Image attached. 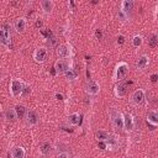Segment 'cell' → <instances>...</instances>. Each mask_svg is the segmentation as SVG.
Returning <instances> with one entry per match:
<instances>
[{
    "mask_svg": "<svg viewBox=\"0 0 158 158\" xmlns=\"http://www.w3.org/2000/svg\"><path fill=\"white\" fill-rule=\"evenodd\" d=\"M25 88V83L19 79V78H12L10 80V85H9V90L12 98H20L22 96V91Z\"/></svg>",
    "mask_w": 158,
    "mask_h": 158,
    "instance_id": "obj_1",
    "label": "cell"
},
{
    "mask_svg": "<svg viewBox=\"0 0 158 158\" xmlns=\"http://www.w3.org/2000/svg\"><path fill=\"white\" fill-rule=\"evenodd\" d=\"M128 70H130V67L126 62H118L115 67V72H114V79L116 81H122L127 74H128Z\"/></svg>",
    "mask_w": 158,
    "mask_h": 158,
    "instance_id": "obj_2",
    "label": "cell"
},
{
    "mask_svg": "<svg viewBox=\"0 0 158 158\" xmlns=\"http://www.w3.org/2000/svg\"><path fill=\"white\" fill-rule=\"evenodd\" d=\"M0 43L2 46H5L6 48H9L11 46V33H10V28L7 27L6 23L0 26Z\"/></svg>",
    "mask_w": 158,
    "mask_h": 158,
    "instance_id": "obj_3",
    "label": "cell"
},
{
    "mask_svg": "<svg viewBox=\"0 0 158 158\" xmlns=\"http://www.w3.org/2000/svg\"><path fill=\"white\" fill-rule=\"evenodd\" d=\"M56 53L58 56V58L60 59H68L73 56V49H72V46L68 44V43H63V44H59L56 49Z\"/></svg>",
    "mask_w": 158,
    "mask_h": 158,
    "instance_id": "obj_4",
    "label": "cell"
},
{
    "mask_svg": "<svg viewBox=\"0 0 158 158\" xmlns=\"http://www.w3.org/2000/svg\"><path fill=\"white\" fill-rule=\"evenodd\" d=\"M70 67V63H69V59H60L58 58L56 62H54V65H53V69H54V73L57 75H63Z\"/></svg>",
    "mask_w": 158,
    "mask_h": 158,
    "instance_id": "obj_5",
    "label": "cell"
},
{
    "mask_svg": "<svg viewBox=\"0 0 158 158\" xmlns=\"http://www.w3.org/2000/svg\"><path fill=\"white\" fill-rule=\"evenodd\" d=\"M146 100V91L143 89H137L131 94V102L135 106H141Z\"/></svg>",
    "mask_w": 158,
    "mask_h": 158,
    "instance_id": "obj_6",
    "label": "cell"
},
{
    "mask_svg": "<svg viewBox=\"0 0 158 158\" xmlns=\"http://www.w3.org/2000/svg\"><path fill=\"white\" fill-rule=\"evenodd\" d=\"M23 118L28 126H36L40 121V115L37 114V111H35L32 109H27Z\"/></svg>",
    "mask_w": 158,
    "mask_h": 158,
    "instance_id": "obj_7",
    "label": "cell"
},
{
    "mask_svg": "<svg viewBox=\"0 0 158 158\" xmlns=\"http://www.w3.org/2000/svg\"><path fill=\"white\" fill-rule=\"evenodd\" d=\"M47 54H48V53H47V49H46L44 47H40V48H36V49H35V52H33V54H32V58H33V60H35L36 63L42 64V63L46 62Z\"/></svg>",
    "mask_w": 158,
    "mask_h": 158,
    "instance_id": "obj_8",
    "label": "cell"
},
{
    "mask_svg": "<svg viewBox=\"0 0 158 158\" xmlns=\"http://www.w3.org/2000/svg\"><path fill=\"white\" fill-rule=\"evenodd\" d=\"M122 128L126 132H131L135 128V118L131 114H123V121H122Z\"/></svg>",
    "mask_w": 158,
    "mask_h": 158,
    "instance_id": "obj_9",
    "label": "cell"
},
{
    "mask_svg": "<svg viewBox=\"0 0 158 158\" xmlns=\"http://www.w3.org/2000/svg\"><path fill=\"white\" fill-rule=\"evenodd\" d=\"M85 90H86V93H88L89 95L96 96V95L100 93V85H99V83L95 81V80H89V81L86 83V85H85Z\"/></svg>",
    "mask_w": 158,
    "mask_h": 158,
    "instance_id": "obj_10",
    "label": "cell"
},
{
    "mask_svg": "<svg viewBox=\"0 0 158 158\" xmlns=\"http://www.w3.org/2000/svg\"><path fill=\"white\" fill-rule=\"evenodd\" d=\"M146 121H147V123L152 127L151 130H154V128L158 126V112H157V110H151V111H148L147 117H146Z\"/></svg>",
    "mask_w": 158,
    "mask_h": 158,
    "instance_id": "obj_11",
    "label": "cell"
},
{
    "mask_svg": "<svg viewBox=\"0 0 158 158\" xmlns=\"http://www.w3.org/2000/svg\"><path fill=\"white\" fill-rule=\"evenodd\" d=\"M26 27H27V21H26L25 17H19V19L15 20V22H14V28H15V31H16L17 33L25 32Z\"/></svg>",
    "mask_w": 158,
    "mask_h": 158,
    "instance_id": "obj_12",
    "label": "cell"
},
{
    "mask_svg": "<svg viewBox=\"0 0 158 158\" xmlns=\"http://www.w3.org/2000/svg\"><path fill=\"white\" fill-rule=\"evenodd\" d=\"M148 65H149V57H148L147 54H142V56H139V57L137 58V60H136V67H137V69L142 70V69H146Z\"/></svg>",
    "mask_w": 158,
    "mask_h": 158,
    "instance_id": "obj_13",
    "label": "cell"
},
{
    "mask_svg": "<svg viewBox=\"0 0 158 158\" xmlns=\"http://www.w3.org/2000/svg\"><path fill=\"white\" fill-rule=\"evenodd\" d=\"M127 93V84L123 81H118L115 85V95L116 98H123Z\"/></svg>",
    "mask_w": 158,
    "mask_h": 158,
    "instance_id": "obj_14",
    "label": "cell"
},
{
    "mask_svg": "<svg viewBox=\"0 0 158 158\" xmlns=\"http://www.w3.org/2000/svg\"><path fill=\"white\" fill-rule=\"evenodd\" d=\"M10 156H11V158H25L26 151H25V148L21 147V146H15V147L11 148Z\"/></svg>",
    "mask_w": 158,
    "mask_h": 158,
    "instance_id": "obj_15",
    "label": "cell"
},
{
    "mask_svg": "<svg viewBox=\"0 0 158 158\" xmlns=\"http://www.w3.org/2000/svg\"><path fill=\"white\" fill-rule=\"evenodd\" d=\"M40 6H41V9L44 14H51L53 7H54V2L52 0H41Z\"/></svg>",
    "mask_w": 158,
    "mask_h": 158,
    "instance_id": "obj_16",
    "label": "cell"
},
{
    "mask_svg": "<svg viewBox=\"0 0 158 158\" xmlns=\"http://www.w3.org/2000/svg\"><path fill=\"white\" fill-rule=\"evenodd\" d=\"M95 138L96 141L99 142H105V143H109V141L111 139L110 138V133L107 131H104V130H99L95 132Z\"/></svg>",
    "mask_w": 158,
    "mask_h": 158,
    "instance_id": "obj_17",
    "label": "cell"
},
{
    "mask_svg": "<svg viewBox=\"0 0 158 158\" xmlns=\"http://www.w3.org/2000/svg\"><path fill=\"white\" fill-rule=\"evenodd\" d=\"M133 7H135V2H133L132 0H123V1H121V7H120V10L123 11L125 14L128 15V12H131V11L133 10Z\"/></svg>",
    "mask_w": 158,
    "mask_h": 158,
    "instance_id": "obj_18",
    "label": "cell"
},
{
    "mask_svg": "<svg viewBox=\"0 0 158 158\" xmlns=\"http://www.w3.org/2000/svg\"><path fill=\"white\" fill-rule=\"evenodd\" d=\"M4 117H5V120L9 121V122H15V121L19 118L17 112H16L15 109H7V110L4 112Z\"/></svg>",
    "mask_w": 158,
    "mask_h": 158,
    "instance_id": "obj_19",
    "label": "cell"
},
{
    "mask_svg": "<svg viewBox=\"0 0 158 158\" xmlns=\"http://www.w3.org/2000/svg\"><path fill=\"white\" fill-rule=\"evenodd\" d=\"M111 120H112V123H114V126H115V127H117V128H122L123 114H121V112H115Z\"/></svg>",
    "mask_w": 158,
    "mask_h": 158,
    "instance_id": "obj_20",
    "label": "cell"
},
{
    "mask_svg": "<svg viewBox=\"0 0 158 158\" xmlns=\"http://www.w3.org/2000/svg\"><path fill=\"white\" fill-rule=\"evenodd\" d=\"M51 151H52V143H51V142L44 141V142H42V143L40 144V152H41L42 156L46 157L47 154L51 153Z\"/></svg>",
    "mask_w": 158,
    "mask_h": 158,
    "instance_id": "obj_21",
    "label": "cell"
},
{
    "mask_svg": "<svg viewBox=\"0 0 158 158\" xmlns=\"http://www.w3.org/2000/svg\"><path fill=\"white\" fill-rule=\"evenodd\" d=\"M68 122H69V125H72V126L79 125V122H80V114H79V112H73V114H70V115L68 116Z\"/></svg>",
    "mask_w": 158,
    "mask_h": 158,
    "instance_id": "obj_22",
    "label": "cell"
},
{
    "mask_svg": "<svg viewBox=\"0 0 158 158\" xmlns=\"http://www.w3.org/2000/svg\"><path fill=\"white\" fill-rule=\"evenodd\" d=\"M63 75H64V77H65L68 80L73 81V80H75V79H77V77H78V72H77V70H75V69H74V68L70 65V67H69V69H68V70H67V72H65Z\"/></svg>",
    "mask_w": 158,
    "mask_h": 158,
    "instance_id": "obj_23",
    "label": "cell"
},
{
    "mask_svg": "<svg viewBox=\"0 0 158 158\" xmlns=\"http://www.w3.org/2000/svg\"><path fill=\"white\" fill-rule=\"evenodd\" d=\"M157 44H158V35L156 32H152L151 36H149V38H148V46L151 48H156Z\"/></svg>",
    "mask_w": 158,
    "mask_h": 158,
    "instance_id": "obj_24",
    "label": "cell"
},
{
    "mask_svg": "<svg viewBox=\"0 0 158 158\" xmlns=\"http://www.w3.org/2000/svg\"><path fill=\"white\" fill-rule=\"evenodd\" d=\"M142 43H143V38H142V36H139V35H135V36L132 37V46H133V47L138 48V47L142 46Z\"/></svg>",
    "mask_w": 158,
    "mask_h": 158,
    "instance_id": "obj_25",
    "label": "cell"
},
{
    "mask_svg": "<svg viewBox=\"0 0 158 158\" xmlns=\"http://www.w3.org/2000/svg\"><path fill=\"white\" fill-rule=\"evenodd\" d=\"M15 110H16L19 117H25V114H26V110H27V109H26L23 105H17V106L15 107Z\"/></svg>",
    "mask_w": 158,
    "mask_h": 158,
    "instance_id": "obj_26",
    "label": "cell"
},
{
    "mask_svg": "<svg viewBox=\"0 0 158 158\" xmlns=\"http://www.w3.org/2000/svg\"><path fill=\"white\" fill-rule=\"evenodd\" d=\"M117 19H118L121 22H126V21H128V15L125 14L123 11L118 10V11H117Z\"/></svg>",
    "mask_w": 158,
    "mask_h": 158,
    "instance_id": "obj_27",
    "label": "cell"
},
{
    "mask_svg": "<svg viewBox=\"0 0 158 158\" xmlns=\"http://www.w3.org/2000/svg\"><path fill=\"white\" fill-rule=\"evenodd\" d=\"M30 93H31V86L27 85V84H25V88H23V91H22V96H26Z\"/></svg>",
    "mask_w": 158,
    "mask_h": 158,
    "instance_id": "obj_28",
    "label": "cell"
},
{
    "mask_svg": "<svg viewBox=\"0 0 158 158\" xmlns=\"http://www.w3.org/2000/svg\"><path fill=\"white\" fill-rule=\"evenodd\" d=\"M125 40H126V38H125V36H123V35H118V36H117V40H116V42H117V44H120V46H121V44H123V43H125Z\"/></svg>",
    "mask_w": 158,
    "mask_h": 158,
    "instance_id": "obj_29",
    "label": "cell"
},
{
    "mask_svg": "<svg viewBox=\"0 0 158 158\" xmlns=\"http://www.w3.org/2000/svg\"><path fill=\"white\" fill-rule=\"evenodd\" d=\"M57 158H69V154H68V152H60L57 156Z\"/></svg>",
    "mask_w": 158,
    "mask_h": 158,
    "instance_id": "obj_30",
    "label": "cell"
},
{
    "mask_svg": "<svg viewBox=\"0 0 158 158\" xmlns=\"http://www.w3.org/2000/svg\"><path fill=\"white\" fill-rule=\"evenodd\" d=\"M157 79H158V74H157V73H153V74L151 75V81H152V83H156Z\"/></svg>",
    "mask_w": 158,
    "mask_h": 158,
    "instance_id": "obj_31",
    "label": "cell"
},
{
    "mask_svg": "<svg viewBox=\"0 0 158 158\" xmlns=\"http://www.w3.org/2000/svg\"><path fill=\"white\" fill-rule=\"evenodd\" d=\"M42 25H43V22H42L41 20H38V21L36 22V26H37V27H42Z\"/></svg>",
    "mask_w": 158,
    "mask_h": 158,
    "instance_id": "obj_32",
    "label": "cell"
},
{
    "mask_svg": "<svg viewBox=\"0 0 158 158\" xmlns=\"http://www.w3.org/2000/svg\"><path fill=\"white\" fill-rule=\"evenodd\" d=\"M56 98H57L58 100H63V95H62V94H58V93H57V94H56Z\"/></svg>",
    "mask_w": 158,
    "mask_h": 158,
    "instance_id": "obj_33",
    "label": "cell"
},
{
    "mask_svg": "<svg viewBox=\"0 0 158 158\" xmlns=\"http://www.w3.org/2000/svg\"><path fill=\"white\" fill-rule=\"evenodd\" d=\"M2 111V106H1V104H0V112Z\"/></svg>",
    "mask_w": 158,
    "mask_h": 158,
    "instance_id": "obj_34",
    "label": "cell"
},
{
    "mask_svg": "<svg viewBox=\"0 0 158 158\" xmlns=\"http://www.w3.org/2000/svg\"><path fill=\"white\" fill-rule=\"evenodd\" d=\"M40 158H46V157H44V156H41V157H40Z\"/></svg>",
    "mask_w": 158,
    "mask_h": 158,
    "instance_id": "obj_35",
    "label": "cell"
},
{
    "mask_svg": "<svg viewBox=\"0 0 158 158\" xmlns=\"http://www.w3.org/2000/svg\"><path fill=\"white\" fill-rule=\"evenodd\" d=\"M75 158H79V157H75Z\"/></svg>",
    "mask_w": 158,
    "mask_h": 158,
    "instance_id": "obj_36",
    "label": "cell"
},
{
    "mask_svg": "<svg viewBox=\"0 0 158 158\" xmlns=\"http://www.w3.org/2000/svg\"><path fill=\"white\" fill-rule=\"evenodd\" d=\"M123 158H126V157H123Z\"/></svg>",
    "mask_w": 158,
    "mask_h": 158,
    "instance_id": "obj_37",
    "label": "cell"
}]
</instances>
